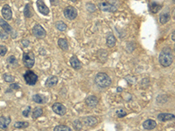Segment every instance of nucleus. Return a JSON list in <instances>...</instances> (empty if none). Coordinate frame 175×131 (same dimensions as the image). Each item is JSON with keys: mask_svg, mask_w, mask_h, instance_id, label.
<instances>
[{"mask_svg": "<svg viewBox=\"0 0 175 131\" xmlns=\"http://www.w3.org/2000/svg\"><path fill=\"white\" fill-rule=\"evenodd\" d=\"M173 62V56L172 54V51L168 48H165L162 50L159 55V63L165 68H167L172 65Z\"/></svg>", "mask_w": 175, "mask_h": 131, "instance_id": "1", "label": "nucleus"}, {"mask_svg": "<svg viewBox=\"0 0 175 131\" xmlns=\"http://www.w3.org/2000/svg\"><path fill=\"white\" fill-rule=\"evenodd\" d=\"M96 84L100 87H108L111 84V80L108 74L105 73H98L95 78Z\"/></svg>", "mask_w": 175, "mask_h": 131, "instance_id": "2", "label": "nucleus"}, {"mask_svg": "<svg viewBox=\"0 0 175 131\" xmlns=\"http://www.w3.org/2000/svg\"><path fill=\"white\" fill-rule=\"evenodd\" d=\"M23 62L27 68H31L34 66L35 63V56L33 52L25 53L23 55Z\"/></svg>", "mask_w": 175, "mask_h": 131, "instance_id": "3", "label": "nucleus"}, {"mask_svg": "<svg viewBox=\"0 0 175 131\" xmlns=\"http://www.w3.org/2000/svg\"><path fill=\"white\" fill-rule=\"evenodd\" d=\"M24 79H25L26 84L30 85V86H33L36 84V82L38 81V75L36 74H34L33 71L28 70L25 73Z\"/></svg>", "mask_w": 175, "mask_h": 131, "instance_id": "4", "label": "nucleus"}, {"mask_svg": "<svg viewBox=\"0 0 175 131\" xmlns=\"http://www.w3.org/2000/svg\"><path fill=\"white\" fill-rule=\"evenodd\" d=\"M64 15L68 19L74 20L77 17V11H76L75 8H74L72 6H68L64 10Z\"/></svg>", "mask_w": 175, "mask_h": 131, "instance_id": "5", "label": "nucleus"}, {"mask_svg": "<svg viewBox=\"0 0 175 131\" xmlns=\"http://www.w3.org/2000/svg\"><path fill=\"white\" fill-rule=\"evenodd\" d=\"M52 108L55 114L59 115H64L67 112V108L62 103H54L53 105Z\"/></svg>", "mask_w": 175, "mask_h": 131, "instance_id": "6", "label": "nucleus"}, {"mask_svg": "<svg viewBox=\"0 0 175 131\" xmlns=\"http://www.w3.org/2000/svg\"><path fill=\"white\" fill-rule=\"evenodd\" d=\"M32 31L33 34L37 38H44L46 36V31L40 25H36Z\"/></svg>", "mask_w": 175, "mask_h": 131, "instance_id": "7", "label": "nucleus"}, {"mask_svg": "<svg viewBox=\"0 0 175 131\" xmlns=\"http://www.w3.org/2000/svg\"><path fill=\"white\" fill-rule=\"evenodd\" d=\"M1 13H2V16L4 17V18L5 20H11L12 18V12L10 5H5L3 6Z\"/></svg>", "mask_w": 175, "mask_h": 131, "instance_id": "8", "label": "nucleus"}, {"mask_svg": "<svg viewBox=\"0 0 175 131\" xmlns=\"http://www.w3.org/2000/svg\"><path fill=\"white\" fill-rule=\"evenodd\" d=\"M99 8L100 10L103 12H115L116 11V7L114 6L111 4H109L107 2H103L99 4Z\"/></svg>", "mask_w": 175, "mask_h": 131, "instance_id": "9", "label": "nucleus"}, {"mask_svg": "<svg viewBox=\"0 0 175 131\" xmlns=\"http://www.w3.org/2000/svg\"><path fill=\"white\" fill-rule=\"evenodd\" d=\"M37 6H38V9H39V12L40 13H42L43 15H48L49 13V9L48 7L44 4V2L42 0H38L37 1Z\"/></svg>", "mask_w": 175, "mask_h": 131, "instance_id": "10", "label": "nucleus"}, {"mask_svg": "<svg viewBox=\"0 0 175 131\" xmlns=\"http://www.w3.org/2000/svg\"><path fill=\"white\" fill-rule=\"evenodd\" d=\"M97 103H98V99L96 96L91 95V96H89L86 99V105L88 107H90V108L96 107L97 105Z\"/></svg>", "mask_w": 175, "mask_h": 131, "instance_id": "11", "label": "nucleus"}, {"mask_svg": "<svg viewBox=\"0 0 175 131\" xmlns=\"http://www.w3.org/2000/svg\"><path fill=\"white\" fill-rule=\"evenodd\" d=\"M174 118H175L174 115L169 114V113H162L158 115V120L159 121H171Z\"/></svg>", "mask_w": 175, "mask_h": 131, "instance_id": "12", "label": "nucleus"}, {"mask_svg": "<svg viewBox=\"0 0 175 131\" xmlns=\"http://www.w3.org/2000/svg\"><path fill=\"white\" fill-rule=\"evenodd\" d=\"M83 123L86 126H89V127H94L97 124V120L95 117L92 116H89V117H85L83 119Z\"/></svg>", "mask_w": 175, "mask_h": 131, "instance_id": "13", "label": "nucleus"}, {"mask_svg": "<svg viewBox=\"0 0 175 131\" xmlns=\"http://www.w3.org/2000/svg\"><path fill=\"white\" fill-rule=\"evenodd\" d=\"M156 126H157L156 121H154L153 120H151V119L146 120L145 121H144V123H143V127H144V128L148 129V130H151V129L155 128Z\"/></svg>", "mask_w": 175, "mask_h": 131, "instance_id": "14", "label": "nucleus"}, {"mask_svg": "<svg viewBox=\"0 0 175 131\" xmlns=\"http://www.w3.org/2000/svg\"><path fill=\"white\" fill-rule=\"evenodd\" d=\"M70 64L72 66V68H74L76 70H79V69L81 68V63L80 62V60L75 56H73L70 59Z\"/></svg>", "mask_w": 175, "mask_h": 131, "instance_id": "15", "label": "nucleus"}, {"mask_svg": "<svg viewBox=\"0 0 175 131\" xmlns=\"http://www.w3.org/2000/svg\"><path fill=\"white\" fill-rule=\"evenodd\" d=\"M58 83V78L56 76H50L46 81V87H53Z\"/></svg>", "mask_w": 175, "mask_h": 131, "instance_id": "16", "label": "nucleus"}, {"mask_svg": "<svg viewBox=\"0 0 175 131\" xmlns=\"http://www.w3.org/2000/svg\"><path fill=\"white\" fill-rule=\"evenodd\" d=\"M11 122V118L10 117H5L1 116L0 117V128H6L8 125Z\"/></svg>", "mask_w": 175, "mask_h": 131, "instance_id": "17", "label": "nucleus"}, {"mask_svg": "<svg viewBox=\"0 0 175 131\" xmlns=\"http://www.w3.org/2000/svg\"><path fill=\"white\" fill-rule=\"evenodd\" d=\"M149 7H150V12H152V13H157L161 9V5L159 4L156 3V2H151Z\"/></svg>", "mask_w": 175, "mask_h": 131, "instance_id": "18", "label": "nucleus"}, {"mask_svg": "<svg viewBox=\"0 0 175 131\" xmlns=\"http://www.w3.org/2000/svg\"><path fill=\"white\" fill-rule=\"evenodd\" d=\"M0 26L2 27V29H4V31H5V32H11L12 31V27L10 26V25L6 22V21H5L4 19H0Z\"/></svg>", "mask_w": 175, "mask_h": 131, "instance_id": "19", "label": "nucleus"}, {"mask_svg": "<svg viewBox=\"0 0 175 131\" xmlns=\"http://www.w3.org/2000/svg\"><path fill=\"white\" fill-rule=\"evenodd\" d=\"M33 101L36 103H39V104H43L46 102L45 98L40 94H34L33 96Z\"/></svg>", "mask_w": 175, "mask_h": 131, "instance_id": "20", "label": "nucleus"}, {"mask_svg": "<svg viewBox=\"0 0 175 131\" xmlns=\"http://www.w3.org/2000/svg\"><path fill=\"white\" fill-rule=\"evenodd\" d=\"M106 42H107V46H108L109 47H113V46H115L116 40V38L114 37V35L110 34V35H109V36L107 37Z\"/></svg>", "mask_w": 175, "mask_h": 131, "instance_id": "21", "label": "nucleus"}, {"mask_svg": "<svg viewBox=\"0 0 175 131\" xmlns=\"http://www.w3.org/2000/svg\"><path fill=\"white\" fill-rule=\"evenodd\" d=\"M58 46H59L63 51H67L68 49V41L64 39H60L59 40H58Z\"/></svg>", "mask_w": 175, "mask_h": 131, "instance_id": "22", "label": "nucleus"}, {"mask_svg": "<svg viewBox=\"0 0 175 131\" xmlns=\"http://www.w3.org/2000/svg\"><path fill=\"white\" fill-rule=\"evenodd\" d=\"M55 27H56L57 30H59L61 31H64L67 29V25L64 22H62V21H58L55 24Z\"/></svg>", "mask_w": 175, "mask_h": 131, "instance_id": "23", "label": "nucleus"}, {"mask_svg": "<svg viewBox=\"0 0 175 131\" xmlns=\"http://www.w3.org/2000/svg\"><path fill=\"white\" fill-rule=\"evenodd\" d=\"M43 114V110L40 108H34L33 112V119H38L40 116H41V115Z\"/></svg>", "mask_w": 175, "mask_h": 131, "instance_id": "24", "label": "nucleus"}, {"mask_svg": "<svg viewBox=\"0 0 175 131\" xmlns=\"http://www.w3.org/2000/svg\"><path fill=\"white\" fill-rule=\"evenodd\" d=\"M170 19V14L169 13H162L159 17V20L161 24H165Z\"/></svg>", "mask_w": 175, "mask_h": 131, "instance_id": "25", "label": "nucleus"}, {"mask_svg": "<svg viewBox=\"0 0 175 131\" xmlns=\"http://www.w3.org/2000/svg\"><path fill=\"white\" fill-rule=\"evenodd\" d=\"M29 126L28 122H24V121H17L14 123V127L16 128H25Z\"/></svg>", "mask_w": 175, "mask_h": 131, "instance_id": "26", "label": "nucleus"}, {"mask_svg": "<svg viewBox=\"0 0 175 131\" xmlns=\"http://www.w3.org/2000/svg\"><path fill=\"white\" fill-rule=\"evenodd\" d=\"M53 131H71V129L65 125H58L53 128Z\"/></svg>", "mask_w": 175, "mask_h": 131, "instance_id": "27", "label": "nucleus"}, {"mask_svg": "<svg viewBox=\"0 0 175 131\" xmlns=\"http://www.w3.org/2000/svg\"><path fill=\"white\" fill-rule=\"evenodd\" d=\"M4 80L5 81L8 82V83H13L14 82V77L12 76L11 74H4Z\"/></svg>", "mask_w": 175, "mask_h": 131, "instance_id": "28", "label": "nucleus"}, {"mask_svg": "<svg viewBox=\"0 0 175 131\" xmlns=\"http://www.w3.org/2000/svg\"><path fill=\"white\" fill-rule=\"evenodd\" d=\"M73 126H74V128H75V129L76 131H80L81 129V128H82V124L79 120H75L74 121V123H73Z\"/></svg>", "mask_w": 175, "mask_h": 131, "instance_id": "29", "label": "nucleus"}, {"mask_svg": "<svg viewBox=\"0 0 175 131\" xmlns=\"http://www.w3.org/2000/svg\"><path fill=\"white\" fill-rule=\"evenodd\" d=\"M7 62L9 63V65H12V66H17L18 65L17 59L14 56H10L7 59Z\"/></svg>", "mask_w": 175, "mask_h": 131, "instance_id": "30", "label": "nucleus"}, {"mask_svg": "<svg viewBox=\"0 0 175 131\" xmlns=\"http://www.w3.org/2000/svg\"><path fill=\"white\" fill-rule=\"evenodd\" d=\"M116 116L119 117V118L124 117V116L127 115L126 111L124 110V109H118V110H116Z\"/></svg>", "mask_w": 175, "mask_h": 131, "instance_id": "31", "label": "nucleus"}, {"mask_svg": "<svg viewBox=\"0 0 175 131\" xmlns=\"http://www.w3.org/2000/svg\"><path fill=\"white\" fill-rule=\"evenodd\" d=\"M29 8H30V5H26L25 7V10H24V14H25V16L26 18H30L31 15H32V13H31L30 10H29Z\"/></svg>", "mask_w": 175, "mask_h": 131, "instance_id": "32", "label": "nucleus"}, {"mask_svg": "<svg viewBox=\"0 0 175 131\" xmlns=\"http://www.w3.org/2000/svg\"><path fill=\"white\" fill-rule=\"evenodd\" d=\"M7 53V47L5 46L0 45V55L1 56H5Z\"/></svg>", "mask_w": 175, "mask_h": 131, "instance_id": "33", "label": "nucleus"}, {"mask_svg": "<svg viewBox=\"0 0 175 131\" xmlns=\"http://www.w3.org/2000/svg\"><path fill=\"white\" fill-rule=\"evenodd\" d=\"M30 113H31V107H27V108L23 111V115H24L25 117H28L29 115H30Z\"/></svg>", "mask_w": 175, "mask_h": 131, "instance_id": "34", "label": "nucleus"}, {"mask_svg": "<svg viewBox=\"0 0 175 131\" xmlns=\"http://www.w3.org/2000/svg\"><path fill=\"white\" fill-rule=\"evenodd\" d=\"M0 38H1L2 40H6V39L8 38L7 32H5V31H0Z\"/></svg>", "mask_w": 175, "mask_h": 131, "instance_id": "35", "label": "nucleus"}, {"mask_svg": "<svg viewBox=\"0 0 175 131\" xmlns=\"http://www.w3.org/2000/svg\"><path fill=\"white\" fill-rule=\"evenodd\" d=\"M11 89H15V90H18L19 89V86L18 84H14V83H12L11 86H10Z\"/></svg>", "mask_w": 175, "mask_h": 131, "instance_id": "36", "label": "nucleus"}, {"mask_svg": "<svg viewBox=\"0 0 175 131\" xmlns=\"http://www.w3.org/2000/svg\"><path fill=\"white\" fill-rule=\"evenodd\" d=\"M22 44H23V46L26 47V46H28V45L30 44V43H29L28 40H23V41H22Z\"/></svg>", "mask_w": 175, "mask_h": 131, "instance_id": "37", "label": "nucleus"}, {"mask_svg": "<svg viewBox=\"0 0 175 131\" xmlns=\"http://www.w3.org/2000/svg\"><path fill=\"white\" fill-rule=\"evenodd\" d=\"M174 35H175V32H174V31H172V36H171V37H172V40L173 41L175 40V38H174Z\"/></svg>", "mask_w": 175, "mask_h": 131, "instance_id": "38", "label": "nucleus"}, {"mask_svg": "<svg viewBox=\"0 0 175 131\" xmlns=\"http://www.w3.org/2000/svg\"><path fill=\"white\" fill-rule=\"evenodd\" d=\"M121 91H123V89L121 87H118V92H121Z\"/></svg>", "mask_w": 175, "mask_h": 131, "instance_id": "39", "label": "nucleus"}, {"mask_svg": "<svg viewBox=\"0 0 175 131\" xmlns=\"http://www.w3.org/2000/svg\"><path fill=\"white\" fill-rule=\"evenodd\" d=\"M70 1H72V2H76L77 0H70Z\"/></svg>", "mask_w": 175, "mask_h": 131, "instance_id": "40", "label": "nucleus"}]
</instances>
